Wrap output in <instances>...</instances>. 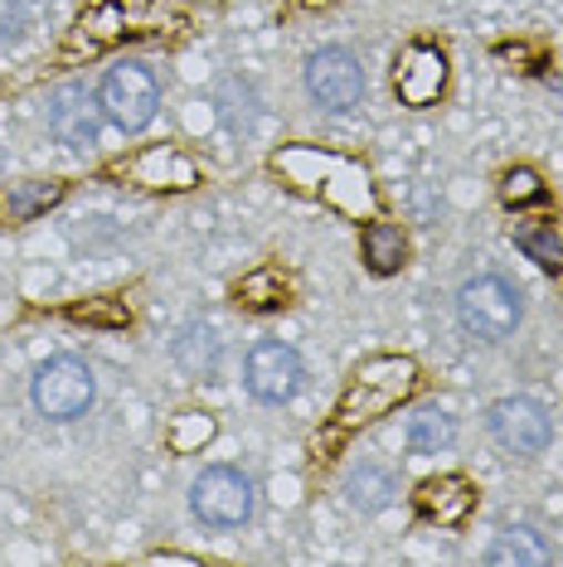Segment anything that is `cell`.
Listing matches in <instances>:
<instances>
[{
	"mask_svg": "<svg viewBox=\"0 0 563 567\" xmlns=\"http://www.w3.org/2000/svg\"><path fill=\"white\" fill-rule=\"evenodd\" d=\"M273 165L291 185L311 189V195H326L340 214H355V218L375 214V185H369L365 165L330 156V151H316V146H287V151H277Z\"/></svg>",
	"mask_w": 563,
	"mask_h": 567,
	"instance_id": "6da1fadb",
	"label": "cell"
},
{
	"mask_svg": "<svg viewBox=\"0 0 563 567\" xmlns=\"http://www.w3.org/2000/svg\"><path fill=\"white\" fill-rule=\"evenodd\" d=\"M413 389H418V364L413 359H399V354L365 359V364L355 369L350 389H345L340 403H336V436L389 417V412L399 408Z\"/></svg>",
	"mask_w": 563,
	"mask_h": 567,
	"instance_id": "7a4b0ae2",
	"label": "cell"
},
{
	"mask_svg": "<svg viewBox=\"0 0 563 567\" xmlns=\"http://www.w3.org/2000/svg\"><path fill=\"white\" fill-rule=\"evenodd\" d=\"M98 102H102V117L112 126L141 132V126L156 122V107H161L156 73H151L146 63H117V69H108V79H102Z\"/></svg>",
	"mask_w": 563,
	"mask_h": 567,
	"instance_id": "3957f363",
	"label": "cell"
},
{
	"mask_svg": "<svg viewBox=\"0 0 563 567\" xmlns=\"http://www.w3.org/2000/svg\"><path fill=\"white\" fill-rule=\"evenodd\" d=\"M30 393H34V408H40L49 422H73L93 408V369L73 354H59V359H49V364H40Z\"/></svg>",
	"mask_w": 563,
	"mask_h": 567,
	"instance_id": "277c9868",
	"label": "cell"
},
{
	"mask_svg": "<svg viewBox=\"0 0 563 567\" xmlns=\"http://www.w3.org/2000/svg\"><path fill=\"white\" fill-rule=\"evenodd\" d=\"M457 316L477 340H505L520 326V291L505 277H477L457 296Z\"/></svg>",
	"mask_w": 563,
	"mask_h": 567,
	"instance_id": "5b68a950",
	"label": "cell"
},
{
	"mask_svg": "<svg viewBox=\"0 0 563 567\" xmlns=\"http://www.w3.org/2000/svg\"><path fill=\"white\" fill-rule=\"evenodd\" d=\"M190 509L209 528H238L253 514V485L234 466H209L190 485Z\"/></svg>",
	"mask_w": 563,
	"mask_h": 567,
	"instance_id": "8992f818",
	"label": "cell"
},
{
	"mask_svg": "<svg viewBox=\"0 0 563 567\" xmlns=\"http://www.w3.org/2000/svg\"><path fill=\"white\" fill-rule=\"evenodd\" d=\"M306 93L321 102L326 112H350L365 97V69L350 49H316L306 59Z\"/></svg>",
	"mask_w": 563,
	"mask_h": 567,
	"instance_id": "52a82bcc",
	"label": "cell"
},
{
	"mask_svg": "<svg viewBox=\"0 0 563 567\" xmlns=\"http://www.w3.org/2000/svg\"><path fill=\"white\" fill-rule=\"evenodd\" d=\"M491 436L515 456H540L554 442V417L534 398H501L491 408Z\"/></svg>",
	"mask_w": 563,
	"mask_h": 567,
	"instance_id": "ba28073f",
	"label": "cell"
},
{
	"mask_svg": "<svg viewBox=\"0 0 563 567\" xmlns=\"http://www.w3.org/2000/svg\"><path fill=\"white\" fill-rule=\"evenodd\" d=\"M243 383H248V393L258 398V403H287V398L297 393V383H301L297 350H291V344H282V340L253 344L248 364H243Z\"/></svg>",
	"mask_w": 563,
	"mask_h": 567,
	"instance_id": "9c48e42d",
	"label": "cell"
},
{
	"mask_svg": "<svg viewBox=\"0 0 563 567\" xmlns=\"http://www.w3.org/2000/svg\"><path fill=\"white\" fill-rule=\"evenodd\" d=\"M117 175H126L132 185H146V189H195L199 185V165L181 156L175 146H146L136 156H126L112 165Z\"/></svg>",
	"mask_w": 563,
	"mask_h": 567,
	"instance_id": "30bf717a",
	"label": "cell"
},
{
	"mask_svg": "<svg viewBox=\"0 0 563 567\" xmlns=\"http://www.w3.org/2000/svg\"><path fill=\"white\" fill-rule=\"evenodd\" d=\"M49 132L69 151H88L102 132V102L88 87H59L49 97Z\"/></svg>",
	"mask_w": 563,
	"mask_h": 567,
	"instance_id": "8fae6325",
	"label": "cell"
},
{
	"mask_svg": "<svg viewBox=\"0 0 563 567\" xmlns=\"http://www.w3.org/2000/svg\"><path fill=\"white\" fill-rule=\"evenodd\" d=\"M393 87H399V97L408 107H428V102L442 97L447 87V59L442 49L432 44H408L399 54V69H393Z\"/></svg>",
	"mask_w": 563,
	"mask_h": 567,
	"instance_id": "7c38bea8",
	"label": "cell"
},
{
	"mask_svg": "<svg viewBox=\"0 0 563 567\" xmlns=\"http://www.w3.org/2000/svg\"><path fill=\"white\" fill-rule=\"evenodd\" d=\"M122 34H146V24L122 0H93L79 16V24H73V54H98V49L117 44Z\"/></svg>",
	"mask_w": 563,
	"mask_h": 567,
	"instance_id": "4fadbf2b",
	"label": "cell"
},
{
	"mask_svg": "<svg viewBox=\"0 0 563 567\" xmlns=\"http://www.w3.org/2000/svg\"><path fill=\"white\" fill-rule=\"evenodd\" d=\"M418 514L432 524H462L471 505H477V489H471V481H462V475H438V481H422L418 485Z\"/></svg>",
	"mask_w": 563,
	"mask_h": 567,
	"instance_id": "5bb4252c",
	"label": "cell"
},
{
	"mask_svg": "<svg viewBox=\"0 0 563 567\" xmlns=\"http://www.w3.org/2000/svg\"><path fill=\"white\" fill-rule=\"evenodd\" d=\"M175 364H181L190 379H204V373L219 369V334H214L209 326H185L181 340H175Z\"/></svg>",
	"mask_w": 563,
	"mask_h": 567,
	"instance_id": "9a60e30c",
	"label": "cell"
},
{
	"mask_svg": "<svg viewBox=\"0 0 563 567\" xmlns=\"http://www.w3.org/2000/svg\"><path fill=\"white\" fill-rule=\"evenodd\" d=\"M554 553H549V544L534 528H524V524H515V528H505L501 538H495V548H491V563L495 567H540V563H549Z\"/></svg>",
	"mask_w": 563,
	"mask_h": 567,
	"instance_id": "2e32d148",
	"label": "cell"
},
{
	"mask_svg": "<svg viewBox=\"0 0 563 567\" xmlns=\"http://www.w3.org/2000/svg\"><path fill=\"white\" fill-rule=\"evenodd\" d=\"M360 248H365L369 272L389 277V272H399V267H403V257H408V238H403L393 224H369V228H365V238H360Z\"/></svg>",
	"mask_w": 563,
	"mask_h": 567,
	"instance_id": "e0dca14e",
	"label": "cell"
},
{
	"mask_svg": "<svg viewBox=\"0 0 563 567\" xmlns=\"http://www.w3.org/2000/svg\"><path fill=\"white\" fill-rule=\"evenodd\" d=\"M287 296H291V287L277 267H258V272H248L234 287V301L248 306V311H277V306H287Z\"/></svg>",
	"mask_w": 563,
	"mask_h": 567,
	"instance_id": "ac0fdd59",
	"label": "cell"
},
{
	"mask_svg": "<svg viewBox=\"0 0 563 567\" xmlns=\"http://www.w3.org/2000/svg\"><path fill=\"white\" fill-rule=\"evenodd\" d=\"M403 442H408V451H418V456H438V451L457 442V422L447 417V412L428 408V412H418V417H408Z\"/></svg>",
	"mask_w": 563,
	"mask_h": 567,
	"instance_id": "d6986e66",
	"label": "cell"
},
{
	"mask_svg": "<svg viewBox=\"0 0 563 567\" xmlns=\"http://www.w3.org/2000/svg\"><path fill=\"white\" fill-rule=\"evenodd\" d=\"M515 248L530 257V262L549 267V272H559L563 267V243L554 234V224H544V218H534V224H515Z\"/></svg>",
	"mask_w": 563,
	"mask_h": 567,
	"instance_id": "ffe728a7",
	"label": "cell"
},
{
	"mask_svg": "<svg viewBox=\"0 0 563 567\" xmlns=\"http://www.w3.org/2000/svg\"><path fill=\"white\" fill-rule=\"evenodd\" d=\"M59 199H63L59 179H24V185H10L6 189V209L16 214V218H34V214L54 209Z\"/></svg>",
	"mask_w": 563,
	"mask_h": 567,
	"instance_id": "44dd1931",
	"label": "cell"
},
{
	"mask_svg": "<svg viewBox=\"0 0 563 567\" xmlns=\"http://www.w3.org/2000/svg\"><path fill=\"white\" fill-rule=\"evenodd\" d=\"M345 495H350L355 509H383L393 495V475L379 471V466H360L350 481H345Z\"/></svg>",
	"mask_w": 563,
	"mask_h": 567,
	"instance_id": "7402d4cb",
	"label": "cell"
},
{
	"mask_svg": "<svg viewBox=\"0 0 563 567\" xmlns=\"http://www.w3.org/2000/svg\"><path fill=\"white\" fill-rule=\"evenodd\" d=\"M209 436H214L209 412H181V417L171 422V432H165V446H171L175 456H190V451H199Z\"/></svg>",
	"mask_w": 563,
	"mask_h": 567,
	"instance_id": "603a6c76",
	"label": "cell"
},
{
	"mask_svg": "<svg viewBox=\"0 0 563 567\" xmlns=\"http://www.w3.org/2000/svg\"><path fill=\"white\" fill-rule=\"evenodd\" d=\"M501 199L510 204V209H524V204H544V179L530 171V165H515V171L501 175Z\"/></svg>",
	"mask_w": 563,
	"mask_h": 567,
	"instance_id": "cb8c5ba5",
	"label": "cell"
},
{
	"mask_svg": "<svg viewBox=\"0 0 563 567\" xmlns=\"http://www.w3.org/2000/svg\"><path fill=\"white\" fill-rule=\"evenodd\" d=\"M34 20V6L30 0H0V44H16Z\"/></svg>",
	"mask_w": 563,
	"mask_h": 567,
	"instance_id": "d4e9b609",
	"label": "cell"
},
{
	"mask_svg": "<svg viewBox=\"0 0 563 567\" xmlns=\"http://www.w3.org/2000/svg\"><path fill=\"white\" fill-rule=\"evenodd\" d=\"M73 320H112V326H126V320H132V311H117L112 301H93V306H79V311H73Z\"/></svg>",
	"mask_w": 563,
	"mask_h": 567,
	"instance_id": "484cf974",
	"label": "cell"
},
{
	"mask_svg": "<svg viewBox=\"0 0 563 567\" xmlns=\"http://www.w3.org/2000/svg\"><path fill=\"white\" fill-rule=\"evenodd\" d=\"M151 563H181V567H195L190 553H151Z\"/></svg>",
	"mask_w": 563,
	"mask_h": 567,
	"instance_id": "4316f807",
	"label": "cell"
},
{
	"mask_svg": "<svg viewBox=\"0 0 563 567\" xmlns=\"http://www.w3.org/2000/svg\"><path fill=\"white\" fill-rule=\"evenodd\" d=\"M301 6H311V10H316V6H330V0H301Z\"/></svg>",
	"mask_w": 563,
	"mask_h": 567,
	"instance_id": "83f0119b",
	"label": "cell"
}]
</instances>
